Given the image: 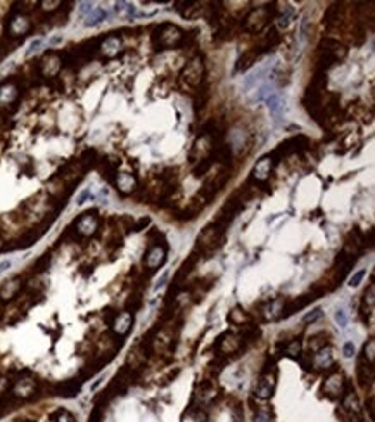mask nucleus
<instances>
[{
  "mask_svg": "<svg viewBox=\"0 0 375 422\" xmlns=\"http://www.w3.org/2000/svg\"><path fill=\"white\" fill-rule=\"evenodd\" d=\"M213 168L211 158H204L199 161V165L194 168V176H204L206 173H209V170Z\"/></svg>",
  "mask_w": 375,
  "mask_h": 422,
  "instance_id": "nucleus-38",
  "label": "nucleus"
},
{
  "mask_svg": "<svg viewBox=\"0 0 375 422\" xmlns=\"http://www.w3.org/2000/svg\"><path fill=\"white\" fill-rule=\"evenodd\" d=\"M361 358H365L368 362V364L374 365L375 362V339L370 338L367 343H365L363 346V355H361Z\"/></svg>",
  "mask_w": 375,
  "mask_h": 422,
  "instance_id": "nucleus-37",
  "label": "nucleus"
},
{
  "mask_svg": "<svg viewBox=\"0 0 375 422\" xmlns=\"http://www.w3.org/2000/svg\"><path fill=\"white\" fill-rule=\"evenodd\" d=\"M80 388H81V384H80V381H68V382H64V384H61L57 388V393H59V397H64V398H73V397H76L78 393H80Z\"/></svg>",
  "mask_w": 375,
  "mask_h": 422,
  "instance_id": "nucleus-28",
  "label": "nucleus"
},
{
  "mask_svg": "<svg viewBox=\"0 0 375 422\" xmlns=\"http://www.w3.org/2000/svg\"><path fill=\"white\" fill-rule=\"evenodd\" d=\"M348 54V49L344 47L339 40L334 38H324L318 44V57H325L332 63H339L341 59H344Z\"/></svg>",
  "mask_w": 375,
  "mask_h": 422,
  "instance_id": "nucleus-7",
  "label": "nucleus"
},
{
  "mask_svg": "<svg viewBox=\"0 0 375 422\" xmlns=\"http://www.w3.org/2000/svg\"><path fill=\"white\" fill-rule=\"evenodd\" d=\"M249 315L248 312H246L244 308H241V306H235V308H232V312L228 313V322L233 323V325H239V327H244L246 323H249Z\"/></svg>",
  "mask_w": 375,
  "mask_h": 422,
  "instance_id": "nucleus-29",
  "label": "nucleus"
},
{
  "mask_svg": "<svg viewBox=\"0 0 375 422\" xmlns=\"http://www.w3.org/2000/svg\"><path fill=\"white\" fill-rule=\"evenodd\" d=\"M285 305H287V299H284V298H277V299H272V301H268V303H265L261 308L263 319L270 320V322L280 320L282 317H284Z\"/></svg>",
  "mask_w": 375,
  "mask_h": 422,
  "instance_id": "nucleus-18",
  "label": "nucleus"
},
{
  "mask_svg": "<svg viewBox=\"0 0 375 422\" xmlns=\"http://www.w3.org/2000/svg\"><path fill=\"white\" fill-rule=\"evenodd\" d=\"M12 261L11 260H4V261H0V273H4L7 268H11Z\"/></svg>",
  "mask_w": 375,
  "mask_h": 422,
  "instance_id": "nucleus-47",
  "label": "nucleus"
},
{
  "mask_svg": "<svg viewBox=\"0 0 375 422\" xmlns=\"http://www.w3.org/2000/svg\"><path fill=\"white\" fill-rule=\"evenodd\" d=\"M80 11H81V12H87V14H90V12H92V4H88V2H85V4H81Z\"/></svg>",
  "mask_w": 375,
  "mask_h": 422,
  "instance_id": "nucleus-48",
  "label": "nucleus"
},
{
  "mask_svg": "<svg viewBox=\"0 0 375 422\" xmlns=\"http://www.w3.org/2000/svg\"><path fill=\"white\" fill-rule=\"evenodd\" d=\"M116 184H118V187H120L121 192L128 194V192L133 191L135 185H137V178H135L131 173H120V175H118Z\"/></svg>",
  "mask_w": 375,
  "mask_h": 422,
  "instance_id": "nucleus-30",
  "label": "nucleus"
},
{
  "mask_svg": "<svg viewBox=\"0 0 375 422\" xmlns=\"http://www.w3.org/2000/svg\"><path fill=\"white\" fill-rule=\"evenodd\" d=\"M275 388H277V371H275V364L274 362H266L265 369H263V374L259 377L258 384H256L254 395L261 400H266L274 395Z\"/></svg>",
  "mask_w": 375,
  "mask_h": 422,
  "instance_id": "nucleus-5",
  "label": "nucleus"
},
{
  "mask_svg": "<svg viewBox=\"0 0 375 422\" xmlns=\"http://www.w3.org/2000/svg\"><path fill=\"white\" fill-rule=\"evenodd\" d=\"M35 389H37V381H33V379H19V381H16L14 388H12V397L28 398L35 393Z\"/></svg>",
  "mask_w": 375,
  "mask_h": 422,
  "instance_id": "nucleus-22",
  "label": "nucleus"
},
{
  "mask_svg": "<svg viewBox=\"0 0 375 422\" xmlns=\"http://www.w3.org/2000/svg\"><path fill=\"white\" fill-rule=\"evenodd\" d=\"M266 106H268L270 113L275 116V120H280V116L285 111V99L278 92H274L266 97Z\"/></svg>",
  "mask_w": 375,
  "mask_h": 422,
  "instance_id": "nucleus-23",
  "label": "nucleus"
},
{
  "mask_svg": "<svg viewBox=\"0 0 375 422\" xmlns=\"http://www.w3.org/2000/svg\"><path fill=\"white\" fill-rule=\"evenodd\" d=\"M61 40H62L61 37H54V38H52V40H50V44H59V42H61Z\"/></svg>",
  "mask_w": 375,
  "mask_h": 422,
  "instance_id": "nucleus-52",
  "label": "nucleus"
},
{
  "mask_svg": "<svg viewBox=\"0 0 375 422\" xmlns=\"http://www.w3.org/2000/svg\"><path fill=\"white\" fill-rule=\"evenodd\" d=\"M292 16H294V11H292L291 5H285L278 14H275V19H277V26L278 28H287L289 23H291Z\"/></svg>",
  "mask_w": 375,
  "mask_h": 422,
  "instance_id": "nucleus-36",
  "label": "nucleus"
},
{
  "mask_svg": "<svg viewBox=\"0 0 375 422\" xmlns=\"http://www.w3.org/2000/svg\"><path fill=\"white\" fill-rule=\"evenodd\" d=\"M206 5H208V2H190V0H178V2H175V11L178 12L182 18L194 19V18H199L200 14H204V11L208 9Z\"/></svg>",
  "mask_w": 375,
  "mask_h": 422,
  "instance_id": "nucleus-15",
  "label": "nucleus"
},
{
  "mask_svg": "<svg viewBox=\"0 0 375 422\" xmlns=\"http://www.w3.org/2000/svg\"><path fill=\"white\" fill-rule=\"evenodd\" d=\"M76 228H78V232H80L81 235H92L95 230H97V218H95L94 215H90V213L83 215V217L78 220Z\"/></svg>",
  "mask_w": 375,
  "mask_h": 422,
  "instance_id": "nucleus-25",
  "label": "nucleus"
},
{
  "mask_svg": "<svg viewBox=\"0 0 375 422\" xmlns=\"http://www.w3.org/2000/svg\"><path fill=\"white\" fill-rule=\"evenodd\" d=\"M341 5L343 4H332L330 7H328V11L325 12L324 16V23L327 28H332V26L335 25V23L341 21V18H339V12H341Z\"/></svg>",
  "mask_w": 375,
  "mask_h": 422,
  "instance_id": "nucleus-33",
  "label": "nucleus"
},
{
  "mask_svg": "<svg viewBox=\"0 0 375 422\" xmlns=\"http://www.w3.org/2000/svg\"><path fill=\"white\" fill-rule=\"evenodd\" d=\"M335 320H337V323L341 327H346L348 317H346V313H344V310H337V312H335Z\"/></svg>",
  "mask_w": 375,
  "mask_h": 422,
  "instance_id": "nucleus-44",
  "label": "nucleus"
},
{
  "mask_svg": "<svg viewBox=\"0 0 375 422\" xmlns=\"http://www.w3.org/2000/svg\"><path fill=\"white\" fill-rule=\"evenodd\" d=\"M204 74H206V66L200 55H196L183 66L182 73H180V80L185 87L189 88H199L204 81Z\"/></svg>",
  "mask_w": 375,
  "mask_h": 422,
  "instance_id": "nucleus-4",
  "label": "nucleus"
},
{
  "mask_svg": "<svg viewBox=\"0 0 375 422\" xmlns=\"http://www.w3.org/2000/svg\"><path fill=\"white\" fill-rule=\"evenodd\" d=\"M19 289H21V280L19 279L9 280V282H5L4 286H2V289H0V298H2V299H12V298L19 293Z\"/></svg>",
  "mask_w": 375,
  "mask_h": 422,
  "instance_id": "nucleus-31",
  "label": "nucleus"
},
{
  "mask_svg": "<svg viewBox=\"0 0 375 422\" xmlns=\"http://www.w3.org/2000/svg\"><path fill=\"white\" fill-rule=\"evenodd\" d=\"M310 147V139L304 135H298V137H291V139L284 140V142L278 144L277 149L272 152V158L274 161L277 163L278 158H284V156H289V154H294V152H301V150L308 149Z\"/></svg>",
  "mask_w": 375,
  "mask_h": 422,
  "instance_id": "nucleus-6",
  "label": "nucleus"
},
{
  "mask_svg": "<svg viewBox=\"0 0 375 422\" xmlns=\"http://www.w3.org/2000/svg\"><path fill=\"white\" fill-rule=\"evenodd\" d=\"M147 223H149V218H142V220L139 222V225L135 227V230H142V227H144V225H147Z\"/></svg>",
  "mask_w": 375,
  "mask_h": 422,
  "instance_id": "nucleus-50",
  "label": "nucleus"
},
{
  "mask_svg": "<svg viewBox=\"0 0 375 422\" xmlns=\"http://www.w3.org/2000/svg\"><path fill=\"white\" fill-rule=\"evenodd\" d=\"M301 349H302L301 339H292V341H289L287 345H285L284 355L292 360H299L301 358Z\"/></svg>",
  "mask_w": 375,
  "mask_h": 422,
  "instance_id": "nucleus-34",
  "label": "nucleus"
},
{
  "mask_svg": "<svg viewBox=\"0 0 375 422\" xmlns=\"http://www.w3.org/2000/svg\"><path fill=\"white\" fill-rule=\"evenodd\" d=\"M154 45L159 50H168V49H176L185 42V31L180 26L172 25V23H164L154 29L152 35Z\"/></svg>",
  "mask_w": 375,
  "mask_h": 422,
  "instance_id": "nucleus-1",
  "label": "nucleus"
},
{
  "mask_svg": "<svg viewBox=\"0 0 375 422\" xmlns=\"http://www.w3.org/2000/svg\"><path fill=\"white\" fill-rule=\"evenodd\" d=\"M213 147H215V139L211 135H208V133H202L194 142V147L190 150V161H200L204 158H209Z\"/></svg>",
  "mask_w": 375,
  "mask_h": 422,
  "instance_id": "nucleus-12",
  "label": "nucleus"
},
{
  "mask_svg": "<svg viewBox=\"0 0 375 422\" xmlns=\"http://www.w3.org/2000/svg\"><path fill=\"white\" fill-rule=\"evenodd\" d=\"M375 306V284H370L368 289L363 294V303H361V313L363 315H372Z\"/></svg>",
  "mask_w": 375,
  "mask_h": 422,
  "instance_id": "nucleus-27",
  "label": "nucleus"
},
{
  "mask_svg": "<svg viewBox=\"0 0 375 422\" xmlns=\"http://www.w3.org/2000/svg\"><path fill=\"white\" fill-rule=\"evenodd\" d=\"M164 261H166V246L164 244H152L146 253V256H144V265L149 268L150 272L163 267Z\"/></svg>",
  "mask_w": 375,
  "mask_h": 422,
  "instance_id": "nucleus-16",
  "label": "nucleus"
},
{
  "mask_svg": "<svg viewBox=\"0 0 375 422\" xmlns=\"http://www.w3.org/2000/svg\"><path fill=\"white\" fill-rule=\"evenodd\" d=\"M40 45H42V40H40V38H37V40H33L31 44H29V49H28V50H26V55H31L33 52H37Z\"/></svg>",
  "mask_w": 375,
  "mask_h": 422,
  "instance_id": "nucleus-46",
  "label": "nucleus"
},
{
  "mask_svg": "<svg viewBox=\"0 0 375 422\" xmlns=\"http://www.w3.org/2000/svg\"><path fill=\"white\" fill-rule=\"evenodd\" d=\"M116 12H126L128 16H133L135 7L131 4H126V2H120V4H116Z\"/></svg>",
  "mask_w": 375,
  "mask_h": 422,
  "instance_id": "nucleus-43",
  "label": "nucleus"
},
{
  "mask_svg": "<svg viewBox=\"0 0 375 422\" xmlns=\"http://www.w3.org/2000/svg\"><path fill=\"white\" fill-rule=\"evenodd\" d=\"M28 422H35V421H28Z\"/></svg>",
  "mask_w": 375,
  "mask_h": 422,
  "instance_id": "nucleus-53",
  "label": "nucleus"
},
{
  "mask_svg": "<svg viewBox=\"0 0 375 422\" xmlns=\"http://www.w3.org/2000/svg\"><path fill=\"white\" fill-rule=\"evenodd\" d=\"M365 249V239L361 235V232L358 228H353V230L348 234L346 241H344V248H343V253L348 254V256H353V258H358Z\"/></svg>",
  "mask_w": 375,
  "mask_h": 422,
  "instance_id": "nucleus-14",
  "label": "nucleus"
},
{
  "mask_svg": "<svg viewBox=\"0 0 375 422\" xmlns=\"http://www.w3.org/2000/svg\"><path fill=\"white\" fill-rule=\"evenodd\" d=\"M322 315H324V313H322V308H313L311 312H308L304 317H302V322H304V323H313V322H317V320L320 319Z\"/></svg>",
  "mask_w": 375,
  "mask_h": 422,
  "instance_id": "nucleus-40",
  "label": "nucleus"
},
{
  "mask_svg": "<svg viewBox=\"0 0 375 422\" xmlns=\"http://www.w3.org/2000/svg\"><path fill=\"white\" fill-rule=\"evenodd\" d=\"M343 355L346 356V358L354 356V345H353V343H346V345L343 346Z\"/></svg>",
  "mask_w": 375,
  "mask_h": 422,
  "instance_id": "nucleus-45",
  "label": "nucleus"
},
{
  "mask_svg": "<svg viewBox=\"0 0 375 422\" xmlns=\"http://www.w3.org/2000/svg\"><path fill=\"white\" fill-rule=\"evenodd\" d=\"M274 158L270 154L263 156L261 159L256 161V165L252 166V172H251V176H249V182H258V184H263L266 180L270 178L272 175V170H274Z\"/></svg>",
  "mask_w": 375,
  "mask_h": 422,
  "instance_id": "nucleus-11",
  "label": "nucleus"
},
{
  "mask_svg": "<svg viewBox=\"0 0 375 422\" xmlns=\"http://www.w3.org/2000/svg\"><path fill=\"white\" fill-rule=\"evenodd\" d=\"M261 54H263V52L259 50L258 47H252V49H249V50H246L244 54L239 57V61H237L235 71H237V73H244V71H248L249 68L254 66L256 61L261 57Z\"/></svg>",
  "mask_w": 375,
  "mask_h": 422,
  "instance_id": "nucleus-21",
  "label": "nucleus"
},
{
  "mask_svg": "<svg viewBox=\"0 0 375 422\" xmlns=\"http://www.w3.org/2000/svg\"><path fill=\"white\" fill-rule=\"evenodd\" d=\"M87 198H90V191H85L83 194H81L80 198H78V204H83L85 199H87Z\"/></svg>",
  "mask_w": 375,
  "mask_h": 422,
  "instance_id": "nucleus-49",
  "label": "nucleus"
},
{
  "mask_svg": "<svg viewBox=\"0 0 375 422\" xmlns=\"http://www.w3.org/2000/svg\"><path fill=\"white\" fill-rule=\"evenodd\" d=\"M280 40H282V38H280V35H278V31L275 28H272V29H268L265 35H263L261 44L258 45V49L261 52H268V50H272L274 47H277V45L280 44Z\"/></svg>",
  "mask_w": 375,
  "mask_h": 422,
  "instance_id": "nucleus-24",
  "label": "nucleus"
},
{
  "mask_svg": "<svg viewBox=\"0 0 375 422\" xmlns=\"http://www.w3.org/2000/svg\"><path fill=\"white\" fill-rule=\"evenodd\" d=\"M327 338L328 336L325 334V332H317V334L311 336L310 341H308V345H310V353H315L324 348V346H327Z\"/></svg>",
  "mask_w": 375,
  "mask_h": 422,
  "instance_id": "nucleus-35",
  "label": "nucleus"
},
{
  "mask_svg": "<svg viewBox=\"0 0 375 422\" xmlns=\"http://www.w3.org/2000/svg\"><path fill=\"white\" fill-rule=\"evenodd\" d=\"M225 230L226 228L220 227L218 223H209L202 228V232L197 237V248L200 249V253H204L209 258V254H213L216 249L223 246L225 243Z\"/></svg>",
  "mask_w": 375,
  "mask_h": 422,
  "instance_id": "nucleus-2",
  "label": "nucleus"
},
{
  "mask_svg": "<svg viewBox=\"0 0 375 422\" xmlns=\"http://www.w3.org/2000/svg\"><path fill=\"white\" fill-rule=\"evenodd\" d=\"M254 422H272V414L266 408H259L254 415Z\"/></svg>",
  "mask_w": 375,
  "mask_h": 422,
  "instance_id": "nucleus-41",
  "label": "nucleus"
},
{
  "mask_svg": "<svg viewBox=\"0 0 375 422\" xmlns=\"http://www.w3.org/2000/svg\"><path fill=\"white\" fill-rule=\"evenodd\" d=\"M343 408L351 415V417H356L358 421H361V405L360 398H358L356 391L350 386H346V391L343 395Z\"/></svg>",
  "mask_w": 375,
  "mask_h": 422,
  "instance_id": "nucleus-19",
  "label": "nucleus"
},
{
  "mask_svg": "<svg viewBox=\"0 0 375 422\" xmlns=\"http://www.w3.org/2000/svg\"><path fill=\"white\" fill-rule=\"evenodd\" d=\"M334 365V353H332V348L330 346H324L322 349L315 351L311 355V364L310 367H313L317 372L320 371H328V369Z\"/></svg>",
  "mask_w": 375,
  "mask_h": 422,
  "instance_id": "nucleus-17",
  "label": "nucleus"
},
{
  "mask_svg": "<svg viewBox=\"0 0 375 422\" xmlns=\"http://www.w3.org/2000/svg\"><path fill=\"white\" fill-rule=\"evenodd\" d=\"M215 348L220 355H233V353L241 351L242 338L241 336L233 334V332H223V334L218 338V341H216Z\"/></svg>",
  "mask_w": 375,
  "mask_h": 422,
  "instance_id": "nucleus-10",
  "label": "nucleus"
},
{
  "mask_svg": "<svg viewBox=\"0 0 375 422\" xmlns=\"http://www.w3.org/2000/svg\"><path fill=\"white\" fill-rule=\"evenodd\" d=\"M131 327H133V313L131 312L118 313L113 322H111V329L116 336H126Z\"/></svg>",
  "mask_w": 375,
  "mask_h": 422,
  "instance_id": "nucleus-20",
  "label": "nucleus"
},
{
  "mask_svg": "<svg viewBox=\"0 0 375 422\" xmlns=\"http://www.w3.org/2000/svg\"><path fill=\"white\" fill-rule=\"evenodd\" d=\"M213 196L208 194V192L204 191V189H200V192H197L196 196H194L192 199L189 201V204H187V208L183 209V220H192V218H196L197 215L200 213V211H204L206 209V206L209 204V202L213 201Z\"/></svg>",
  "mask_w": 375,
  "mask_h": 422,
  "instance_id": "nucleus-8",
  "label": "nucleus"
},
{
  "mask_svg": "<svg viewBox=\"0 0 375 422\" xmlns=\"http://www.w3.org/2000/svg\"><path fill=\"white\" fill-rule=\"evenodd\" d=\"M52 422H76V419H75V415L71 412L61 408V410H57L52 415Z\"/></svg>",
  "mask_w": 375,
  "mask_h": 422,
  "instance_id": "nucleus-39",
  "label": "nucleus"
},
{
  "mask_svg": "<svg viewBox=\"0 0 375 422\" xmlns=\"http://www.w3.org/2000/svg\"><path fill=\"white\" fill-rule=\"evenodd\" d=\"M230 176H232L230 168H228V166H223V168H220L218 172L215 173V175H211L208 180H206V184H204L202 189L208 192V194H211L213 198H215V196L218 194V192L226 185V182L230 180Z\"/></svg>",
  "mask_w": 375,
  "mask_h": 422,
  "instance_id": "nucleus-13",
  "label": "nucleus"
},
{
  "mask_svg": "<svg viewBox=\"0 0 375 422\" xmlns=\"http://www.w3.org/2000/svg\"><path fill=\"white\" fill-rule=\"evenodd\" d=\"M106 18H107V12L104 11V9L95 7V9H92V12L87 16V19H85V26H87V28H90V26H97L99 23H102Z\"/></svg>",
  "mask_w": 375,
  "mask_h": 422,
  "instance_id": "nucleus-32",
  "label": "nucleus"
},
{
  "mask_svg": "<svg viewBox=\"0 0 375 422\" xmlns=\"http://www.w3.org/2000/svg\"><path fill=\"white\" fill-rule=\"evenodd\" d=\"M275 14H277L275 4L261 5V7L252 9L244 18V29L249 31V33H261L263 29H266V26L270 25V21L275 18Z\"/></svg>",
  "mask_w": 375,
  "mask_h": 422,
  "instance_id": "nucleus-3",
  "label": "nucleus"
},
{
  "mask_svg": "<svg viewBox=\"0 0 375 422\" xmlns=\"http://www.w3.org/2000/svg\"><path fill=\"white\" fill-rule=\"evenodd\" d=\"M365 270H358L356 273H353V275H351V279H350V284H348V286L350 287H358L361 284V280H363V277H365Z\"/></svg>",
  "mask_w": 375,
  "mask_h": 422,
  "instance_id": "nucleus-42",
  "label": "nucleus"
},
{
  "mask_svg": "<svg viewBox=\"0 0 375 422\" xmlns=\"http://www.w3.org/2000/svg\"><path fill=\"white\" fill-rule=\"evenodd\" d=\"M346 386H348V382H346V379H344L343 372H332V374H328V377L324 381L322 391H324L328 398H339L344 395Z\"/></svg>",
  "mask_w": 375,
  "mask_h": 422,
  "instance_id": "nucleus-9",
  "label": "nucleus"
},
{
  "mask_svg": "<svg viewBox=\"0 0 375 422\" xmlns=\"http://www.w3.org/2000/svg\"><path fill=\"white\" fill-rule=\"evenodd\" d=\"M368 414L374 419V398H370V401H368Z\"/></svg>",
  "mask_w": 375,
  "mask_h": 422,
  "instance_id": "nucleus-51",
  "label": "nucleus"
},
{
  "mask_svg": "<svg viewBox=\"0 0 375 422\" xmlns=\"http://www.w3.org/2000/svg\"><path fill=\"white\" fill-rule=\"evenodd\" d=\"M358 379L361 386H367L374 381V365L368 364L365 358H360L358 362Z\"/></svg>",
  "mask_w": 375,
  "mask_h": 422,
  "instance_id": "nucleus-26",
  "label": "nucleus"
}]
</instances>
